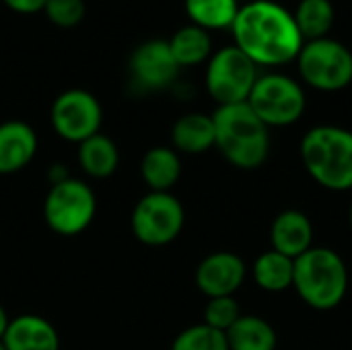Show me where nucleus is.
<instances>
[{"label":"nucleus","instance_id":"20","mask_svg":"<svg viewBox=\"0 0 352 350\" xmlns=\"http://www.w3.org/2000/svg\"><path fill=\"white\" fill-rule=\"evenodd\" d=\"M169 50L179 68L198 66L202 62H208V58L212 56V39L206 29L190 23L173 33V37L169 39Z\"/></svg>","mask_w":352,"mask_h":350},{"label":"nucleus","instance_id":"9","mask_svg":"<svg viewBox=\"0 0 352 350\" xmlns=\"http://www.w3.org/2000/svg\"><path fill=\"white\" fill-rule=\"evenodd\" d=\"M186 210L171 192H148L132 210V233L151 248H161L175 241L184 229Z\"/></svg>","mask_w":352,"mask_h":350},{"label":"nucleus","instance_id":"7","mask_svg":"<svg viewBox=\"0 0 352 350\" xmlns=\"http://www.w3.org/2000/svg\"><path fill=\"white\" fill-rule=\"evenodd\" d=\"M97 198L89 184L76 177H66L52 184L45 202L43 219L50 229L64 237H74L82 233L95 219Z\"/></svg>","mask_w":352,"mask_h":350},{"label":"nucleus","instance_id":"28","mask_svg":"<svg viewBox=\"0 0 352 350\" xmlns=\"http://www.w3.org/2000/svg\"><path fill=\"white\" fill-rule=\"evenodd\" d=\"M8 316H6V311H4V307L0 305V340L4 338V332H6V328H8Z\"/></svg>","mask_w":352,"mask_h":350},{"label":"nucleus","instance_id":"4","mask_svg":"<svg viewBox=\"0 0 352 350\" xmlns=\"http://www.w3.org/2000/svg\"><path fill=\"white\" fill-rule=\"evenodd\" d=\"M293 289L311 309L338 307L349 291V268L330 248H311L295 260Z\"/></svg>","mask_w":352,"mask_h":350},{"label":"nucleus","instance_id":"27","mask_svg":"<svg viewBox=\"0 0 352 350\" xmlns=\"http://www.w3.org/2000/svg\"><path fill=\"white\" fill-rule=\"evenodd\" d=\"M2 2L19 14H35L43 10L47 0H2Z\"/></svg>","mask_w":352,"mask_h":350},{"label":"nucleus","instance_id":"26","mask_svg":"<svg viewBox=\"0 0 352 350\" xmlns=\"http://www.w3.org/2000/svg\"><path fill=\"white\" fill-rule=\"evenodd\" d=\"M43 12L50 19V23H54L56 27L72 29L85 19L87 4L85 0H47Z\"/></svg>","mask_w":352,"mask_h":350},{"label":"nucleus","instance_id":"15","mask_svg":"<svg viewBox=\"0 0 352 350\" xmlns=\"http://www.w3.org/2000/svg\"><path fill=\"white\" fill-rule=\"evenodd\" d=\"M2 342L6 350H60L56 328L45 318L33 314L10 320Z\"/></svg>","mask_w":352,"mask_h":350},{"label":"nucleus","instance_id":"23","mask_svg":"<svg viewBox=\"0 0 352 350\" xmlns=\"http://www.w3.org/2000/svg\"><path fill=\"white\" fill-rule=\"evenodd\" d=\"M186 12L192 25L210 31L217 29H231L237 12V0H186Z\"/></svg>","mask_w":352,"mask_h":350},{"label":"nucleus","instance_id":"21","mask_svg":"<svg viewBox=\"0 0 352 350\" xmlns=\"http://www.w3.org/2000/svg\"><path fill=\"white\" fill-rule=\"evenodd\" d=\"M295 25L303 41H316L328 37L336 21V8L332 0H299L293 10Z\"/></svg>","mask_w":352,"mask_h":350},{"label":"nucleus","instance_id":"24","mask_svg":"<svg viewBox=\"0 0 352 350\" xmlns=\"http://www.w3.org/2000/svg\"><path fill=\"white\" fill-rule=\"evenodd\" d=\"M171 350H229V344L225 332H219L202 322L179 332Z\"/></svg>","mask_w":352,"mask_h":350},{"label":"nucleus","instance_id":"17","mask_svg":"<svg viewBox=\"0 0 352 350\" xmlns=\"http://www.w3.org/2000/svg\"><path fill=\"white\" fill-rule=\"evenodd\" d=\"M140 175L151 192H169L182 175L179 153L171 146H155L140 161Z\"/></svg>","mask_w":352,"mask_h":350},{"label":"nucleus","instance_id":"25","mask_svg":"<svg viewBox=\"0 0 352 350\" xmlns=\"http://www.w3.org/2000/svg\"><path fill=\"white\" fill-rule=\"evenodd\" d=\"M239 318L241 307L235 301V297H214L208 299L204 307V324L219 332H227Z\"/></svg>","mask_w":352,"mask_h":350},{"label":"nucleus","instance_id":"30","mask_svg":"<svg viewBox=\"0 0 352 350\" xmlns=\"http://www.w3.org/2000/svg\"><path fill=\"white\" fill-rule=\"evenodd\" d=\"M0 350H6V347H4V342L0 340Z\"/></svg>","mask_w":352,"mask_h":350},{"label":"nucleus","instance_id":"2","mask_svg":"<svg viewBox=\"0 0 352 350\" xmlns=\"http://www.w3.org/2000/svg\"><path fill=\"white\" fill-rule=\"evenodd\" d=\"M214 146L237 169L252 171L270 155V128L245 103L219 105L212 113Z\"/></svg>","mask_w":352,"mask_h":350},{"label":"nucleus","instance_id":"14","mask_svg":"<svg viewBox=\"0 0 352 350\" xmlns=\"http://www.w3.org/2000/svg\"><path fill=\"white\" fill-rule=\"evenodd\" d=\"M37 153L35 130L21 120L0 124V175L25 169Z\"/></svg>","mask_w":352,"mask_h":350},{"label":"nucleus","instance_id":"11","mask_svg":"<svg viewBox=\"0 0 352 350\" xmlns=\"http://www.w3.org/2000/svg\"><path fill=\"white\" fill-rule=\"evenodd\" d=\"M179 64L175 62L169 41L148 39L142 41L130 56V76L136 87L144 91H161L175 83Z\"/></svg>","mask_w":352,"mask_h":350},{"label":"nucleus","instance_id":"12","mask_svg":"<svg viewBox=\"0 0 352 350\" xmlns=\"http://www.w3.org/2000/svg\"><path fill=\"white\" fill-rule=\"evenodd\" d=\"M248 274L245 262L233 252H214L206 256L196 268V287L208 299L233 297Z\"/></svg>","mask_w":352,"mask_h":350},{"label":"nucleus","instance_id":"3","mask_svg":"<svg viewBox=\"0 0 352 350\" xmlns=\"http://www.w3.org/2000/svg\"><path fill=\"white\" fill-rule=\"evenodd\" d=\"M307 173L326 190H352V132L340 126H316L301 140Z\"/></svg>","mask_w":352,"mask_h":350},{"label":"nucleus","instance_id":"13","mask_svg":"<svg viewBox=\"0 0 352 350\" xmlns=\"http://www.w3.org/2000/svg\"><path fill=\"white\" fill-rule=\"evenodd\" d=\"M270 243L272 250L297 260L307 250L314 248V225L309 217L301 210L289 208L283 210L270 227Z\"/></svg>","mask_w":352,"mask_h":350},{"label":"nucleus","instance_id":"1","mask_svg":"<svg viewBox=\"0 0 352 350\" xmlns=\"http://www.w3.org/2000/svg\"><path fill=\"white\" fill-rule=\"evenodd\" d=\"M231 31L233 45L256 66H285L297 60L305 43L293 12L272 0H250L239 6Z\"/></svg>","mask_w":352,"mask_h":350},{"label":"nucleus","instance_id":"31","mask_svg":"<svg viewBox=\"0 0 352 350\" xmlns=\"http://www.w3.org/2000/svg\"><path fill=\"white\" fill-rule=\"evenodd\" d=\"M237 2H241V0H237Z\"/></svg>","mask_w":352,"mask_h":350},{"label":"nucleus","instance_id":"8","mask_svg":"<svg viewBox=\"0 0 352 350\" xmlns=\"http://www.w3.org/2000/svg\"><path fill=\"white\" fill-rule=\"evenodd\" d=\"M258 76V66L237 45H227L208 58L204 83L219 105H235L248 101Z\"/></svg>","mask_w":352,"mask_h":350},{"label":"nucleus","instance_id":"6","mask_svg":"<svg viewBox=\"0 0 352 350\" xmlns=\"http://www.w3.org/2000/svg\"><path fill=\"white\" fill-rule=\"evenodd\" d=\"M248 105L268 128H285L301 120L307 107L303 87L280 72L258 76Z\"/></svg>","mask_w":352,"mask_h":350},{"label":"nucleus","instance_id":"19","mask_svg":"<svg viewBox=\"0 0 352 350\" xmlns=\"http://www.w3.org/2000/svg\"><path fill=\"white\" fill-rule=\"evenodd\" d=\"M229 350H276V330L260 316H241L227 332Z\"/></svg>","mask_w":352,"mask_h":350},{"label":"nucleus","instance_id":"16","mask_svg":"<svg viewBox=\"0 0 352 350\" xmlns=\"http://www.w3.org/2000/svg\"><path fill=\"white\" fill-rule=\"evenodd\" d=\"M171 142L177 153L202 155L214 146V122L212 116L192 111L182 116L171 128Z\"/></svg>","mask_w":352,"mask_h":350},{"label":"nucleus","instance_id":"5","mask_svg":"<svg viewBox=\"0 0 352 350\" xmlns=\"http://www.w3.org/2000/svg\"><path fill=\"white\" fill-rule=\"evenodd\" d=\"M295 62L303 83L316 91L334 93L352 83V50L338 39L305 41Z\"/></svg>","mask_w":352,"mask_h":350},{"label":"nucleus","instance_id":"29","mask_svg":"<svg viewBox=\"0 0 352 350\" xmlns=\"http://www.w3.org/2000/svg\"><path fill=\"white\" fill-rule=\"evenodd\" d=\"M349 223H351V229H352V204H351V208H349Z\"/></svg>","mask_w":352,"mask_h":350},{"label":"nucleus","instance_id":"22","mask_svg":"<svg viewBox=\"0 0 352 350\" xmlns=\"http://www.w3.org/2000/svg\"><path fill=\"white\" fill-rule=\"evenodd\" d=\"M295 260L270 250L256 258L252 274L260 289L268 293H283L293 287Z\"/></svg>","mask_w":352,"mask_h":350},{"label":"nucleus","instance_id":"18","mask_svg":"<svg viewBox=\"0 0 352 350\" xmlns=\"http://www.w3.org/2000/svg\"><path fill=\"white\" fill-rule=\"evenodd\" d=\"M78 165L89 177L103 179L116 173L120 165V151L118 144L105 136V134H95L78 144Z\"/></svg>","mask_w":352,"mask_h":350},{"label":"nucleus","instance_id":"10","mask_svg":"<svg viewBox=\"0 0 352 350\" xmlns=\"http://www.w3.org/2000/svg\"><path fill=\"white\" fill-rule=\"evenodd\" d=\"M50 120L60 138L80 144L82 140L99 134L103 109L93 93L85 89H68L52 103Z\"/></svg>","mask_w":352,"mask_h":350}]
</instances>
